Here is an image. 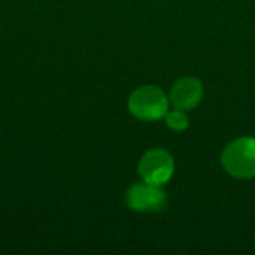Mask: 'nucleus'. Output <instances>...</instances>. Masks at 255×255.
Returning <instances> with one entry per match:
<instances>
[{
  "instance_id": "7ed1b4c3",
  "label": "nucleus",
  "mask_w": 255,
  "mask_h": 255,
  "mask_svg": "<svg viewBox=\"0 0 255 255\" xmlns=\"http://www.w3.org/2000/svg\"><path fill=\"white\" fill-rule=\"evenodd\" d=\"M175 163L172 155L164 149H151L148 151L140 163H139V173L143 178V182L152 185H164L173 175Z\"/></svg>"
},
{
  "instance_id": "423d86ee",
  "label": "nucleus",
  "mask_w": 255,
  "mask_h": 255,
  "mask_svg": "<svg viewBox=\"0 0 255 255\" xmlns=\"http://www.w3.org/2000/svg\"><path fill=\"white\" fill-rule=\"evenodd\" d=\"M166 124L169 128H172L175 131H182L188 127L190 121H188V117L184 114V111L175 109V111L166 114Z\"/></svg>"
},
{
  "instance_id": "39448f33",
  "label": "nucleus",
  "mask_w": 255,
  "mask_h": 255,
  "mask_svg": "<svg viewBox=\"0 0 255 255\" xmlns=\"http://www.w3.org/2000/svg\"><path fill=\"white\" fill-rule=\"evenodd\" d=\"M203 97V85L196 78H181L170 90V102L176 109L188 111L196 108Z\"/></svg>"
},
{
  "instance_id": "f03ea898",
  "label": "nucleus",
  "mask_w": 255,
  "mask_h": 255,
  "mask_svg": "<svg viewBox=\"0 0 255 255\" xmlns=\"http://www.w3.org/2000/svg\"><path fill=\"white\" fill-rule=\"evenodd\" d=\"M128 109L139 120L157 121L166 117L169 111V100L158 87L145 85L133 91L128 99Z\"/></svg>"
},
{
  "instance_id": "f257e3e1",
  "label": "nucleus",
  "mask_w": 255,
  "mask_h": 255,
  "mask_svg": "<svg viewBox=\"0 0 255 255\" xmlns=\"http://www.w3.org/2000/svg\"><path fill=\"white\" fill-rule=\"evenodd\" d=\"M223 166L229 175L239 179L255 176V137H239L223 152Z\"/></svg>"
},
{
  "instance_id": "20e7f679",
  "label": "nucleus",
  "mask_w": 255,
  "mask_h": 255,
  "mask_svg": "<svg viewBox=\"0 0 255 255\" xmlns=\"http://www.w3.org/2000/svg\"><path fill=\"white\" fill-rule=\"evenodd\" d=\"M127 203L137 212H160L167 203L166 193L158 187L148 182L134 184L127 193Z\"/></svg>"
}]
</instances>
